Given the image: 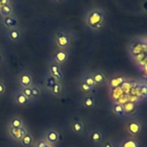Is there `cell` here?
I'll list each match as a JSON object with an SVG mask.
<instances>
[{
	"label": "cell",
	"instance_id": "obj_1",
	"mask_svg": "<svg viewBox=\"0 0 147 147\" xmlns=\"http://www.w3.org/2000/svg\"><path fill=\"white\" fill-rule=\"evenodd\" d=\"M105 18V11L102 8L95 7L87 11L84 18V23L86 26L91 29L92 30L98 31L103 28Z\"/></svg>",
	"mask_w": 147,
	"mask_h": 147
},
{
	"label": "cell",
	"instance_id": "obj_2",
	"mask_svg": "<svg viewBox=\"0 0 147 147\" xmlns=\"http://www.w3.org/2000/svg\"><path fill=\"white\" fill-rule=\"evenodd\" d=\"M128 51L132 58H135L136 56L140 55L142 54H146L147 51L146 39L142 37L133 38L129 44Z\"/></svg>",
	"mask_w": 147,
	"mask_h": 147
},
{
	"label": "cell",
	"instance_id": "obj_3",
	"mask_svg": "<svg viewBox=\"0 0 147 147\" xmlns=\"http://www.w3.org/2000/svg\"><path fill=\"white\" fill-rule=\"evenodd\" d=\"M55 42L57 49H67L71 44V36L67 32L64 30H59L55 34Z\"/></svg>",
	"mask_w": 147,
	"mask_h": 147
},
{
	"label": "cell",
	"instance_id": "obj_4",
	"mask_svg": "<svg viewBox=\"0 0 147 147\" xmlns=\"http://www.w3.org/2000/svg\"><path fill=\"white\" fill-rule=\"evenodd\" d=\"M125 130L131 137H137L142 131V125L137 119H131L125 125Z\"/></svg>",
	"mask_w": 147,
	"mask_h": 147
},
{
	"label": "cell",
	"instance_id": "obj_5",
	"mask_svg": "<svg viewBox=\"0 0 147 147\" xmlns=\"http://www.w3.org/2000/svg\"><path fill=\"white\" fill-rule=\"evenodd\" d=\"M69 57V54L68 51L67 49H57L54 54H53V60L55 63H57L58 65H63L67 62V61L68 60Z\"/></svg>",
	"mask_w": 147,
	"mask_h": 147
},
{
	"label": "cell",
	"instance_id": "obj_6",
	"mask_svg": "<svg viewBox=\"0 0 147 147\" xmlns=\"http://www.w3.org/2000/svg\"><path fill=\"white\" fill-rule=\"evenodd\" d=\"M49 76H51L52 77H54L57 82H61L63 80V73L61 69V66L58 65L57 63H55L54 61H52L49 64Z\"/></svg>",
	"mask_w": 147,
	"mask_h": 147
},
{
	"label": "cell",
	"instance_id": "obj_7",
	"mask_svg": "<svg viewBox=\"0 0 147 147\" xmlns=\"http://www.w3.org/2000/svg\"><path fill=\"white\" fill-rule=\"evenodd\" d=\"M44 140L50 145L56 144L60 140V133L55 129H49L45 131Z\"/></svg>",
	"mask_w": 147,
	"mask_h": 147
},
{
	"label": "cell",
	"instance_id": "obj_8",
	"mask_svg": "<svg viewBox=\"0 0 147 147\" xmlns=\"http://www.w3.org/2000/svg\"><path fill=\"white\" fill-rule=\"evenodd\" d=\"M18 82L21 88H30L33 85V77L29 72L24 71L18 76Z\"/></svg>",
	"mask_w": 147,
	"mask_h": 147
},
{
	"label": "cell",
	"instance_id": "obj_9",
	"mask_svg": "<svg viewBox=\"0 0 147 147\" xmlns=\"http://www.w3.org/2000/svg\"><path fill=\"white\" fill-rule=\"evenodd\" d=\"M71 129H72L73 132L76 134H78V135L83 134V132L85 131V125H84V123L82 120V119H80L78 117L73 118L71 120Z\"/></svg>",
	"mask_w": 147,
	"mask_h": 147
},
{
	"label": "cell",
	"instance_id": "obj_10",
	"mask_svg": "<svg viewBox=\"0 0 147 147\" xmlns=\"http://www.w3.org/2000/svg\"><path fill=\"white\" fill-rule=\"evenodd\" d=\"M14 102L19 106V107H28L29 105H30L31 103V100H30L29 98H27L23 93H21L20 91H17L13 94L12 96Z\"/></svg>",
	"mask_w": 147,
	"mask_h": 147
},
{
	"label": "cell",
	"instance_id": "obj_11",
	"mask_svg": "<svg viewBox=\"0 0 147 147\" xmlns=\"http://www.w3.org/2000/svg\"><path fill=\"white\" fill-rule=\"evenodd\" d=\"M8 132H9V134L11 137L12 139H14L15 141L19 142L22 139V138L28 132V130L25 127V125H24L23 127H21L19 129L8 128Z\"/></svg>",
	"mask_w": 147,
	"mask_h": 147
},
{
	"label": "cell",
	"instance_id": "obj_12",
	"mask_svg": "<svg viewBox=\"0 0 147 147\" xmlns=\"http://www.w3.org/2000/svg\"><path fill=\"white\" fill-rule=\"evenodd\" d=\"M91 75L93 76V79H94L96 86H102L108 82V80H107L106 75L100 70H95L91 73Z\"/></svg>",
	"mask_w": 147,
	"mask_h": 147
},
{
	"label": "cell",
	"instance_id": "obj_13",
	"mask_svg": "<svg viewBox=\"0 0 147 147\" xmlns=\"http://www.w3.org/2000/svg\"><path fill=\"white\" fill-rule=\"evenodd\" d=\"M2 22H3V25L8 30L17 29V28H18V25H19L18 20L12 16H8V17L3 18Z\"/></svg>",
	"mask_w": 147,
	"mask_h": 147
},
{
	"label": "cell",
	"instance_id": "obj_14",
	"mask_svg": "<svg viewBox=\"0 0 147 147\" xmlns=\"http://www.w3.org/2000/svg\"><path fill=\"white\" fill-rule=\"evenodd\" d=\"M88 138L94 144H101L103 141V135L100 130L94 129L88 132Z\"/></svg>",
	"mask_w": 147,
	"mask_h": 147
},
{
	"label": "cell",
	"instance_id": "obj_15",
	"mask_svg": "<svg viewBox=\"0 0 147 147\" xmlns=\"http://www.w3.org/2000/svg\"><path fill=\"white\" fill-rule=\"evenodd\" d=\"M82 106L87 109H92L95 107V98L94 94H84L82 101Z\"/></svg>",
	"mask_w": 147,
	"mask_h": 147
},
{
	"label": "cell",
	"instance_id": "obj_16",
	"mask_svg": "<svg viewBox=\"0 0 147 147\" xmlns=\"http://www.w3.org/2000/svg\"><path fill=\"white\" fill-rule=\"evenodd\" d=\"M119 147H139V144L135 138L128 137L119 144Z\"/></svg>",
	"mask_w": 147,
	"mask_h": 147
},
{
	"label": "cell",
	"instance_id": "obj_17",
	"mask_svg": "<svg viewBox=\"0 0 147 147\" xmlns=\"http://www.w3.org/2000/svg\"><path fill=\"white\" fill-rule=\"evenodd\" d=\"M123 105V108H124V112H125V115L126 116H132L134 115V113H137V106L135 103L133 102H126Z\"/></svg>",
	"mask_w": 147,
	"mask_h": 147
},
{
	"label": "cell",
	"instance_id": "obj_18",
	"mask_svg": "<svg viewBox=\"0 0 147 147\" xmlns=\"http://www.w3.org/2000/svg\"><path fill=\"white\" fill-rule=\"evenodd\" d=\"M24 125V120L18 116H15V117L11 118L8 123L9 128H12V129H19V128L23 127Z\"/></svg>",
	"mask_w": 147,
	"mask_h": 147
},
{
	"label": "cell",
	"instance_id": "obj_19",
	"mask_svg": "<svg viewBox=\"0 0 147 147\" xmlns=\"http://www.w3.org/2000/svg\"><path fill=\"white\" fill-rule=\"evenodd\" d=\"M21 145L24 146V147H30L33 145L34 144V137L32 135L31 132L28 131L23 138L22 139L19 141Z\"/></svg>",
	"mask_w": 147,
	"mask_h": 147
},
{
	"label": "cell",
	"instance_id": "obj_20",
	"mask_svg": "<svg viewBox=\"0 0 147 147\" xmlns=\"http://www.w3.org/2000/svg\"><path fill=\"white\" fill-rule=\"evenodd\" d=\"M78 89L83 93L84 94H94L96 89L85 84L84 82H82V81L79 80V82H78Z\"/></svg>",
	"mask_w": 147,
	"mask_h": 147
},
{
	"label": "cell",
	"instance_id": "obj_21",
	"mask_svg": "<svg viewBox=\"0 0 147 147\" xmlns=\"http://www.w3.org/2000/svg\"><path fill=\"white\" fill-rule=\"evenodd\" d=\"M80 81H82V82H84L85 84L94 88H96V84L93 79V76L91 75V73H85L82 76V77L80 78Z\"/></svg>",
	"mask_w": 147,
	"mask_h": 147
},
{
	"label": "cell",
	"instance_id": "obj_22",
	"mask_svg": "<svg viewBox=\"0 0 147 147\" xmlns=\"http://www.w3.org/2000/svg\"><path fill=\"white\" fill-rule=\"evenodd\" d=\"M8 37L11 42H18L21 38V31L18 28L9 30L8 32Z\"/></svg>",
	"mask_w": 147,
	"mask_h": 147
},
{
	"label": "cell",
	"instance_id": "obj_23",
	"mask_svg": "<svg viewBox=\"0 0 147 147\" xmlns=\"http://www.w3.org/2000/svg\"><path fill=\"white\" fill-rule=\"evenodd\" d=\"M112 112L114 115L119 116V117H123L125 116V112H124V108H123V105L120 103H114L112 107Z\"/></svg>",
	"mask_w": 147,
	"mask_h": 147
},
{
	"label": "cell",
	"instance_id": "obj_24",
	"mask_svg": "<svg viewBox=\"0 0 147 147\" xmlns=\"http://www.w3.org/2000/svg\"><path fill=\"white\" fill-rule=\"evenodd\" d=\"M12 13H13V7L11 5L2 6V8L0 9V15H1V17H3V18L11 16Z\"/></svg>",
	"mask_w": 147,
	"mask_h": 147
},
{
	"label": "cell",
	"instance_id": "obj_25",
	"mask_svg": "<svg viewBox=\"0 0 147 147\" xmlns=\"http://www.w3.org/2000/svg\"><path fill=\"white\" fill-rule=\"evenodd\" d=\"M51 94L54 96H60L62 92V87L60 82H56L55 84L50 88Z\"/></svg>",
	"mask_w": 147,
	"mask_h": 147
},
{
	"label": "cell",
	"instance_id": "obj_26",
	"mask_svg": "<svg viewBox=\"0 0 147 147\" xmlns=\"http://www.w3.org/2000/svg\"><path fill=\"white\" fill-rule=\"evenodd\" d=\"M31 92H32V100L37 99L42 94V88L38 85H32L31 86Z\"/></svg>",
	"mask_w": 147,
	"mask_h": 147
},
{
	"label": "cell",
	"instance_id": "obj_27",
	"mask_svg": "<svg viewBox=\"0 0 147 147\" xmlns=\"http://www.w3.org/2000/svg\"><path fill=\"white\" fill-rule=\"evenodd\" d=\"M125 81V78L123 76H119V77H114L113 79L111 80V82L109 83L112 88H117L119 87L121 83H123Z\"/></svg>",
	"mask_w": 147,
	"mask_h": 147
},
{
	"label": "cell",
	"instance_id": "obj_28",
	"mask_svg": "<svg viewBox=\"0 0 147 147\" xmlns=\"http://www.w3.org/2000/svg\"><path fill=\"white\" fill-rule=\"evenodd\" d=\"M56 82H57V81H56L54 77H52L51 76H49L46 79V81H45V86H46L49 89H50V88L55 84Z\"/></svg>",
	"mask_w": 147,
	"mask_h": 147
},
{
	"label": "cell",
	"instance_id": "obj_29",
	"mask_svg": "<svg viewBox=\"0 0 147 147\" xmlns=\"http://www.w3.org/2000/svg\"><path fill=\"white\" fill-rule=\"evenodd\" d=\"M21 93H23L27 98L30 100H32V92H31V87L30 88H21Z\"/></svg>",
	"mask_w": 147,
	"mask_h": 147
},
{
	"label": "cell",
	"instance_id": "obj_30",
	"mask_svg": "<svg viewBox=\"0 0 147 147\" xmlns=\"http://www.w3.org/2000/svg\"><path fill=\"white\" fill-rule=\"evenodd\" d=\"M100 147H115V144L109 139H107L105 141H102Z\"/></svg>",
	"mask_w": 147,
	"mask_h": 147
},
{
	"label": "cell",
	"instance_id": "obj_31",
	"mask_svg": "<svg viewBox=\"0 0 147 147\" xmlns=\"http://www.w3.org/2000/svg\"><path fill=\"white\" fill-rule=\"evenodd\" d=\"M139 93H140V95L143 98H146V95H147V88H146V85H143L142 87H140Z\"/></svg>",
	"mask_w": 147,
	"mask_h": 147
},
{
	"label": "cell",
	"instance_id": "obj_32",
	"mask_svg": "<svg viewBox=\"0 0 147 147\" xmlns=\"http://www.w3.org/2000/svg\"><path fill=\"white\" fill-rule=\"evenodd\" d=\"M36 147H51L49 144H48L44 139L43 140H39L36 143Z\"/></svg>",
	"mask_w": 147,
	"mask_h": 147
},
{
	"label": "cell",
	"instance_id": "obj_33",
	"mask_svg": "<svg viewBox=\"0 0 147 147\" xmlns=\"http://www.w3.org/2000/svg\"><path fill=\"white\" fill-rule=\"evenodd\" d=\"M5 91H6V88L5 83L2 81H0V95H3L5 93Z\"/></svg>",
	"mask_w": 147,
	"mask_h": 147
},
{
	"label": "cell",
	"instance_id": "obj_34",
	"mask_svg": "<svg viewBox=\"0 0 147 147\" xmlns=\"http://www.w3.org/2000/svg\"><path fill=\"white\" fill-rule=\"evenodd\" d=\"M0 5L2 6L11 5V0H0Z\"/></svg>",
	"mask_w": 147,
	"mask_h": 147
},
{
	"label": "cell",
	"instance_id": "obj_35",
	"mask_svg": "<svg viewBox=\"0 0 147 147\" xmlns=\"http://www.w3.org/2000/svg\"><path fill=\"white\" fill-rule=\"evenodd\" d=\"M3 61H4V56L2 55V54L0 53V63H2L3 62Z\"/></svg>",
	"mask_w": 147,
	"mask_h": 147
},
{
	"label": "cell",
	"instance_id": "obj_36",
	"mask_svg": "<svg viewBox=\"0 0 147 147\" xmlns=\"http://www.w3.org/2000/svg\"><path fill=\"white\" fill-rule=\"evenodd\" d=\"M55 1H56V2H58V3H61V2H62V1H63V0H55Z\"/></svg>",
	"mask_w": 147,
	"mask_h": 147
}]
</instances>
